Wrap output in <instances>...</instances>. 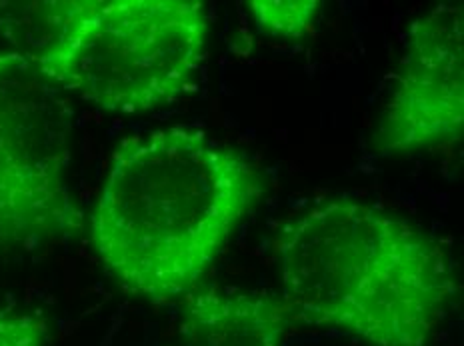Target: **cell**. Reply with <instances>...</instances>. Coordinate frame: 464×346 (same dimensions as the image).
I'll use <instances>...</instances> for the list:
<instances>
[{
  "instance_id": "cell-2",
  "label": "cell",
  "mask_w": 464,
  "mask_h": 346,
  "mask_svg": "<svg viewBox=\"0 0 464 346\" xmlns=\"http://www.w3.org/2000/svg\"><path fill=\"white\" fill-rule=\"evenodd\" d=\"M278 268L290 321L366 346H430L457 291L429 235L354 200L323 203L288 223Z\"/></svg>"
},
{
  "instance_id": "cell-7",
  "label": "cell",
  "mask_w": 464,
  "mask_h": 346,
  "mask_svg": "<svg viewBox=\"0 0 464 346\" xmlns=\"http://www.w3.org/2000/svg\"><path fill=\"white\" fill-rule=\"evenodd\" d=\"M250 13L260 33L270 36H301L308 31L321 13V3L316 0H255L250 3Z\"/></svg>"
},
{
  "instance_id": "cell-6",
  "label": "cell",
  "mask_w": 464,
  "mask_h": 346,
  "mask_svg": "<svg viewBox=\"0 0 464 346\" xmlns=\"http://www.w3.org/2000/svg\"><path fill=\"white\" fill-rule=\"evenodd\" d=\"M290 324L280 296L207 288L187 296L179 329L188 346H283Z\"/></svg>"
},
{
  "instance_id": "cell-5",
  "label": "cell",
  "mask_w": 464,
  "mask_h": 346,
  "mask_svg": "<svg viewBox=\"0 0 464 346\" xmlns=\"http://www.w3.org/2000/svg\"><path fill=\"white\" fill-rule=\"evenodd\" d=\"M462 129V6L440 5L409 28L402 59L372 134V149L384 157L409 155L457 140Z\"/></svg>"
},
{
  "instance_id": "cell-8",
  "label": "cell",
  "mask_w": 464,
  "mask_h": 346,
  "mask_svg": "<svg viewBox=\"0 0 464 346\" xmlns=\"http://www.w3.org/2000/svg\"><path fill=\"white\" fill-rule=\"evenodd\" d=\"M0 346H48V324L33 312L0 309Z\"/></svg>"
},
{
  "instance_id": "cell-3",
  "label": "cell",
  "mask_w": 464,
  "mask_h": 346,
  "mask_svg": "<svg viewBox=\"0 0 464 346\" xmlns=\"http://www.w3.org/2000/svg\"><path fill=\"white\" fill-rule=\"evenodd\" d=\"M33 53L64 94L106 112H149L182 99L205 66L208 16L197 0L66 3Z\"/></svg>"
},
{
  "instance_id": "cell-4",
  "label": "cell",
  "mask_w": 464,
  "mask_h": 346,
  "mask_svg": "<svg viewBox=\"0 0 464 346\" xmlns=\"http://www.w3.org/2000/svg\"><path fill=\"white\" fill-rule=\"evenodd\" d=\"M71 96L33 53H0V251L31 248L82 228L71 190Z\"/></svg>"
},
{
  "instance_id": "cell-1",
  "label": "cell",
  "mask_w": 464,
  "mask_h": 346,
  "mask_svg": "<svg viewBox=\"0 0 464 346\" xmlns=\"http://www.w3.org/2000/svg\"><path fill=\"white\" fill-rule=\"evenodd\" d=\"M263 197V175L243 150L198 129H159L116 149L91 243L122 291L169 303L197 291Z\"/></svg>"
}]
</instances>
